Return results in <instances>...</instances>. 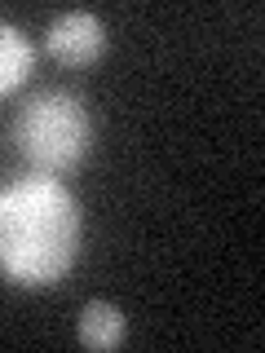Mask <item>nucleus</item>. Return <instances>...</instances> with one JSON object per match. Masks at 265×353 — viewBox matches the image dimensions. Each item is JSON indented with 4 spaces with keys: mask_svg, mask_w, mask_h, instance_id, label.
Returning a JSON list of instances; mask_svg holds the SVG:
<instances>
[{
    "mask_svg": "<svg viewBox=\"0 0 265 353\" xmlns=\"http://www.w3.org/2000/svg\"><path fill=\"white\" fill-rule=\"evenodd\" d=\"M14 137L18 154L31 163V172L44 176H66L80 168V159L88 154L93 141V119H88L84 102L66 88H40L14 115Z\"/></svg>",
    "mask_w": 265,
    "mask_h": 353,
    "instance_id": "nucleus-2",
    "label": "nucleus"
},
{
    "mask_svg": "<svg viewBox=\"0 0 265 353\" xmlns=\"http://www.w3.org/2000/svg\"><path fill=\"white\" fill-rule=\"evenodd\" d=\"M124 309H119L115 301H88L80 309V318H75V340H80L84 349H119L124 345Z\"/></svg>",
    "mask_w": 265,
    "mask_h": 353,
    "instance_id": "nucleus-4",
    "label": "nucleus"
},
{
    "mask_svg": "<svg viewBox=\"0 0 265 353\" xmlns=\"http://www.w3.org/2000/svg\"><path fill=\"white\" fill-rule=\"evenodd\" d=\"M44 49L62 66H93L106 53V27L88 9H66L44 27Z\"/></svg>",
    "mask_w": 265,
    "mask_h": 353,
    "instance_id": "nucleus-3",
    "label": "nucleus"
},
{
    "mask_svg": "<svg viewBox=\"0 0 265 353\" xmlns=\"http://www.w3.org/2000/svg\"><path fill=\"white\" fill-rule=\"evenodd\" d=\"M36 71V44L22 27L0 22V97L18 93L27 84V75Z\"/></svg>",
    "mask_w": 265,
    "mask_h": 353,
    "instance_id": "nucleus-5",
    "label": "nucleus"
},
{
    "mask_svg": "<svg viewBox=\"0 0 265 353\" xmlns=\"http://www.w3.org/2000/svg\"><path fill=\"white\" fill-rule=\"evenodd\" d=\"M80 199L58 176L27 172L0 185V279L40 292L80 261Z\"/></svg>",
    "mask_w": 265,
    "mask_h": 353,
    "instance_id": "nucleus-1",
    "label": "nucleus"
}]
</instances>
